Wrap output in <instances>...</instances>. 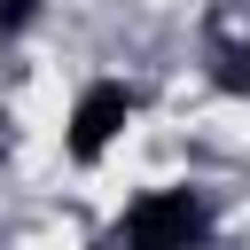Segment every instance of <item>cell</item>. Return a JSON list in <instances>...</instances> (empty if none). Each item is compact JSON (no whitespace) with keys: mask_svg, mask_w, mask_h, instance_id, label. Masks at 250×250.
Instances as JSON below:
<instances>
[{"mask_svg":"<svg viewBox=\"0 0 250 250\" xmlns=\"http://www.w3.org/2000/svg\"><path fill=\"white\" fill-rule=\"evenodd\" d=\"M203 195L195 188H148V195H133L125 203V219H117V234L133 242V250H195L203 242Z\"/></svg>","mask_w":250,"mask_h":250,"instance_id":"6da1fadb","label":"cell"},{"mask_svg":"<svg viewBox=\"0 0 250 250\" xmlns=\"http://www.w3.org/2000/svg\"><path fill=\"white\" fill-rule=\"evenodd\" d=\"M133 86H117V78H94L78 102H70V125H62V156L70 164H102L109 156V141L133 125Z\"/></svg>","mask_w":250,"mask_h":250,"instance_id":"7a4b0ae2","label":"cell"},{"mask_svg":"<svg viewBox=\"0 0 250 250\" xmlns=\"http://www.w3.org/2000/svg\"><path fill=\"white\" fill-rule=\"evenodd\" d=\"M39 8H47V0H0V31H23Z\"/></svg>","mask_w":250,"mask_h":250,"instance_id":"3957f363","label":"cell"},{"mask_svg":"<svg viewBox=\"0 0 250 250\" xmlns=\"http://www.w3.org/2000/svg\"><path fill=\"white\" fill-rule=\"evenodd\" d=\"M94 250H133V242H125V234H102V242H94Z\"/></svg>","mask_w":250,"mask_h":250,"instance_id":"277c9868","label":"cell"}]
</instances>
